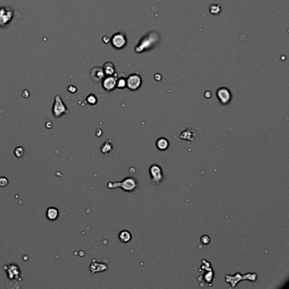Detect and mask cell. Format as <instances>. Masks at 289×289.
Returning <instances> with one entry per match:
<instances>
[{"label": "cell", "instance_id": "277c9868", "mask_svg": "<svg viewBox=\"0 0 289 289\" xmlns=\"http://www.w3.org/2000/svg\"><path fill=\"white\" fill-rule=\"evenodd\" d=\"M149 175L151 181L156 185L161 183L163 180V171L162 168L159 165H152L149 168Z\"/></svg>", "mask_w": 289, "mask_h": 289}, {"label": "cell", "instance_id": "9a60e30c", "mask_svg": "<svg viewBox=\"0 0 289 289\" xmlns=\"http://www.w3.org/2000/svg\"><path fill=\"white\" fill-rule=\"evenodd\" d=\"M104 71H105V74H107L108 75H113V73L115 72V68H114L113 64L110 62L106 63L104 66Z\"/></svg>", "mask_w": 289, "mask_h": 289}, {"label": "cell", "instance_id": "8992f818", "mask_svg": "<svg viewBox=\"0 0 289 289\" xmlns=\"http://www.w3.org/2000/svg\"><path fill=\"white\" fill-rule=\"evenodd\" d=\"M111 43L114 48L117 49H120L124 48L126 44V37L123 33H116L112 37Z\"/></svg>", "mask_w": 289, "mask_h": 289}, {"label": "cell", "instance_id": "2e32d148", "mask_svg": "<svg viewBox=\"0 0 289 289\" xmlns=\"http://www.w3.org/2000/svg\"><path fill=\"white\" fill-rule=\"evenodd\" d=\"M24 153H25L24 148H23V147H20V146L17 147L15 149V151H14V154H15V157H17V158H21V157L24 155Z\"/></svg>", "mask_w": 289, "mask_h": 289}, {"label": "cell", "instance_id": "d6986e66", "mask_svg": "<svg viewBox=\"0 0 289 289\" xmlns=\"http://www.w3.org/2000/svg\"><path fill=\"white\" fill-rule=\"evenodd\" d=\"M87 101H88V103H90V104L94 105L95 103L97 102V99H96V98H95L93 95H90L89 97L87 98Z\"/></svg>", "mask_w": 289, "mask_h": 289}, {"label": "cell", "instance_id": "3957f363", "mask_svg": "<svg viewBox=\"0 0 289 289\" xmlns=\"http://www.w3.org/2000/svg\"><path fill=\"white\" fill-rule=\"evenodd\" d=\"M68 112V109L64 104L63 100L61 99L59 95H57L55 99V104L53 106V115L56 118H60L61 115L66 114Z\"/></svg>", "mask_w": 289, "mask_h": 289}, {"label": "cell", "instance_id": "7a4b0ae2", "mask_svg": "<svg viewBox=\"0 0 289 289\" xmlns=\"http://www.w3.org/2000/svg\"><path fill=\"white\" fill-rule=\"evenodd\" d=\"M256 278H257V274L255 273H249L246 275H240L239 273H237L233 276L226 275V282L231 285V288H234L241 280H250L251 282H254V280H256Z\"/></svg>", "mask_w": 289, "mask_h": 289}, {"label": "cell", "instance_id": "5b68a950", "mask_svg": "<svg viewBox=\"0 0 289 289\" xmlns=\"http://www.w3.org/2000/svg\"><path fill=\"white\" fill-rule=\"evenodd\" d=\"M141 83H142V79H141L140 75H137V74L130 75L129 76L127 77L126 81H125L126 87H127L130 90H132V91L138 89L140 87V86H141Z\"/></svg>", "mask_w": 289, "mask_h": 289}, {"label": "cell", "instance_id": "4fadbf2b", "mask_svg": "<svg viewBox=\"0 0 289 289\" xmlns=\"http://www.w3.org/2000/svg\"><path fill=\"white\" fill-rule=\"evenodd\" d=\"M193 136H194V132L193 131L190 129H187L181 132V134L180 135V138H181L184 141H193Z\"/></svg>", "mask_w": 289, "mask_h": 289}, {"label": "cell", "instance_id": "7c38bea8", "mask_svg": "<svg viewBox=\"0 0 289 289\" xmlns=\"http://www.w3.org/2000/svg\"><path fill=\"white\" fill-rule=\"evenodd\" d=\"M119 239H120V241L122 243H129L130 241L131 240V234L129 231L123 230L119 233Z\"/></svg>", "mask_w": 289, "mask_h": 289}, {"label": "cell", "instance_id": "30bf717a", "mask_svg": "<svg viewBox=\"0 0 289 289\" xmlns=\"http://www.w3.org/2000/svg\"><path fill=\"white\" fill-rule=\"evenodd\" d=\"M60 215V212L59 209L55 207H49V209H47L46 211V217L47 219L50 220V221H55L58 219Z\"/></svg>", "mask_w": 289, "mask_h": 289}, {"label": "cell", "instance_id": "52a82bcc", "mask_svg": "<svg viewBox=\"0 0 289 289\" xmlns=\"http://www.w3.org/2000/svg\"><path fill=\"white\" fill-rule=\"evenodd\" d=\"M216 95H217V98H218L219 101L222 105H227L230 102L231 99V94L230 91L227 88H225V87L220 88L217 91Z\"/></svg>", "mask_w": 289, "mask_h": 289}, {"label": "cell", "instance_id": "6da1fadb", "mask_svg": "<svg viewBox=\"0 0 289 289\" xmlns=\"http://www.w3.org/2000/svg\"><path fill=\"white\" fill-rule=\"evenodd\" d=\"M107 187L110 189L121 188L125 192L131 193V192H133L134 190H136L138 187V182L136 180V178L129 176V177H125L121 181H116V182L110 181L107 184Z\"/></svg>", "mask_w": 289, "mask_h": 289}, {"label": "cell", "instance_id": "ba28073f", "mask_svg": "<svg viewBox=\"0 0 289 289\" xmlns=\"http://www.w3.org/2000/svg\"><path fill=\"white\" fill-rule=\"evenodd\" d=\"M116 78L113 75H109L103 81V87L106 91H112L116 87Z\"/></svg>", "mask_w": 289, "mask_h": 289}, {"label": "cell", "instance_id": "5bb4252c", "mask_svg": "<svg viewBox=\"0 0 289 289\" xmlns=\"http://www.w3.org/2000/svg\"><path fill=\"white\" fill-rule=\"evenodd\" d=\"M112 149H113V145L111 143V142L109 140V141L105 142V143L102 145V147H101V152H102L104 155H107L108 153H110V151L112 150Z\"/></svg>", "mask_w": 289, "mask_h": 289}, {"label": "cell", "instance_id": "8fae6325", "mask_svg": "<svg viewBox=\"0 0 289 289\" xmlns=\"http://www.w3.org/2000/svg\"><path fill=\"white\" fill-rule=\"evenodd\" d=\"M156 147L160 151H165L169 148V142L165 137H160L156 142Z\"/></svg>", "mask_w": 289, "mask_h": 289}, {"label": "cell", "instance_id": "ac0fdd59", "mask_svg": "<svg viewBox=\"0 0 289 289\" xmlns=\"http://www.w3.org/2000/svg\"><path fill=\"white\" fill-rule=\"evenodd\" d=\"M116 85H117V87H118L119 88H123V87H125L126 86L125 81L124 79H120V80L116 82Z\"/></svg>", "mask_w": 289, "mask_h": 289}, {"label": "cell", "instance_id": "9c48e42d", "mask_svg": "<svg viewBox=\"0 0 289 289\" xmlns=\"http://www.w3.org/2000/svg\"><path fill=\"white\" fill-rule=\"evenodd\" d=\"M90 75H91L92 80L93 81L98 82V81H100L104 78L105 71H104V70H103L102 68H100V67H95V68H93V70H91Z\"/></svg>", "mask_w": 289, "mask_h": 289}, {"label": "cell", "instance_id": "e0dca14e", "mask_svg": "<svg viewBox=\"0 0 289 289\" xmlns=\"http://www.w3.org/2000/svg\"><path fill=\"white\" fill-rule=\"evenodd\" d=\"M8 183H9V180L7 179L6 177H4V176L0 177V187H6V186L8 185Z\"/></svg>", "mask_w": 289, "mask_h": 289}, {"label": "cell", "instance_id": "ffe728a7", "mask_svg": "<svg viewBox=\"0 0 289 289\" xmlns=\"http://www.w3.org/2000/svg\"><path fill=\"white\" fill-rule=\"evenodd\" d=\"M68 90H69L70 92H71V93H75V91H76V87H74V86H70V87H68Z\"/></svg>", "mask_w": 289, "mask_h": 289}]
</instances>
